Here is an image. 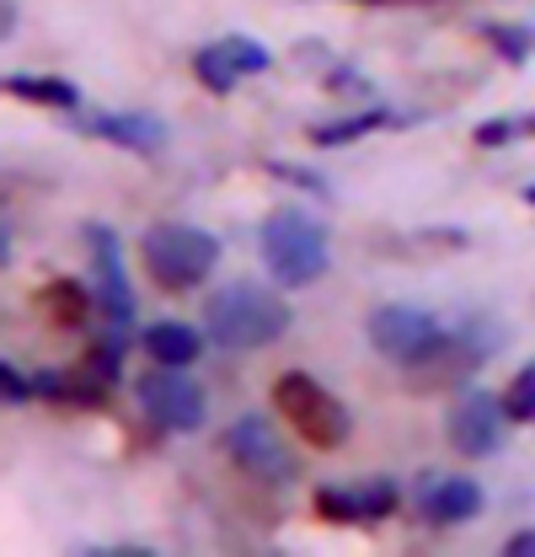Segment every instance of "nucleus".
I'll use <instances>...</instances> for the list:
<instances>
[{"label": "nucleus", "mask_w": 535, "mask_h": 557, "mask_svg": "<svg viewBox=\"0 0 535 557\" xmlns=\"http://www.w3.org/2000/svg\"><path fill=\"white\" fill-rule=\"evenodd\" d=\"M0 397H5L11 408H27V403L38 397V381H27L11 359H0Z\"/></svg>", "instance_id": "nucleus-21"}, {"label": "nucleus", "mask_w": 535, "mask_h": 557, "mask_svg": "<svg viewBox=\"0 0 535 557\" xmlns=\"http://www.w3.org/2000/svg\"><path fill=\"white\" fill-rule=\"evenodd\" d=\"M503 553H509V557H535V531H520V536H509V542H503Z\"/></svg>", "instance_id": "nucleus-24"}, {"label": "nucleus", "mask_w": 535, "mask_h": 557, "mask_svg": "<svg viewBox=\"0 0 535 557\" xmlns=\"http://www.w3.org/2000/svg\"><path fill=\"white\" fill-rule=\"evenodd\" d=\"M289 322H295L289 300L258 278H231L203 295V333L225 354H258V348L278 344L289 333Z\"/></svg>", "instance_id": "nucleus-1"}, {"label": "nucleus", "mask_w": 535, "mask_h": 557, "mask_svg": "<svg viewBox=\"0 0 535 557\" xmlns=\"http://www.w3.org/2000/svg\"><path fill=\"white\" fill-rule=\"evenodd\" d=\"M86 557H150V547H86Z\"/></svg>", "instance_id": "nucleus-25"}, {"label": "nucleus", "mask_w": 535, "mask_h": 557, "mask_svg": "<svg viewBox=\"0 0 535 557\" xmlns=\"http://www.w3.org/2000/svg\"><path fill=\"white\" fill-rule=\"evenodd\" d=\"M397 504H401V487L391 478L316 487V515L333 520V525H375V520L397 515Z\"/></svg>", "instance_id": "nucleus-9"}, {"label": "nucleus", "mask_w": 535, "mask_h": 557, "mask_svg": "<svg viewBox=\"0 0 535 557\" xmlns=\"http://www.w3.org/2000/svg\"><path fill=\"white\" fill-rule=\"evenodd\" d=\"M86 247H91V289H97V317L108 322L113 338H129L134 333V284L124 269V242L113 225L91 220L86 225Z\"/></svg>", "instance_id": "nucleus-7"}, {"label": "nucleus", "mask_w": 535, "mask_h": 557, "mask_svg": "<svg viewBox=\"0 0 535 557\" xmlns=\"http://www.w3.org/2000/svg\"><path fill=\"white\" fill-rule=\"evenodd\" d=\"M203 327L194 322H150L145 333H139V348L150 354V364H194L203 354Z\"/></svg>", "instance_id": "nucleus-13"}, {"label": "nucleus", "mask_w": 535, "mask_h": 557, "mask_svg": "<svg viewBox=\"0 0 535 557\" xmlns=\"http://www.w3.org/2000/svg\"><path fill=\"white\" fill-rule=\"evenodd\" d=\"M503 408L514 423H535V359L509 381V392H503Z\"/></svg>", "instance_id": "nucleus-20"}, {"label": "nucleus", "mask_w": 535, "mask_h": 557, "mask_svg": "<svg viewBox=\"0 0 535 557\" xmlns=\"http://www.w3.org/2000/svg\"><path fill=\"white\" fill-rule=\"evenodd\" d=\"M364 333H370V344H375L381 359L407 364V370L434 364V359H445V354L456 348V333H450L428 306H412V300H386V306H375L370 322H364Z\"/></svg>", "instance_id": "nucleus-3"}, {"label": "nucleus", "mask_w": 535, "mask_h": 557, "mask_svg": "<svg viewBox=\"0 0 535 557\" xmlns=\"http://www.w3.org/2000/svg\"><path fill=\"white\" fill-rule=\"evenodd\" d=\"M482 38L498 49L503 65H525L535 54V27H525V22H482Z\"/></svg>", "instance_id": "nucleus-17"}, {"label": "nucleus", "mask_w": 535, "mask_h": 557, "mask_svg": "<svg viewBox=\"0 0 535 557\" xmlns=\"http://www.w3.org/2000/svg\"><path fill=\"white\" fill-rule=\"evenodd\" d=\"M194 81H199L203 91H214V97H231L236 81H241V70L220 54V44H203L199 54H194Z\"/></svg>", "instance_id": "nucleus-18"}, {"label": "nucleus", "mask_w": 535, "mask_h": 557, "mask_svg": "<svg viewBox=\"0 0 535 557\" xmlns=\"http://www.w3.org/2000/svg\"><path fill=\"white\" fill-rule=\"evenodd\" d=\"M482 483L471 478H423L418 483V515L428 525H466L482 515Z\"/></svg>", "instance_id": "nucleus-12"}, {"label": "nucleus", "mask_w": 535, "mask_h": 557, "mask_svg": "<svg viewBox=\"0 0 535 557\" xmlns=\"http://www.w3.org/2000/svg\"><path fill=\"white\" fill-rule=\"evenodd\" d=\"M258 252L263 269L278 289H306L333 269V247H327V225L311 220L300 205H278L258 231Z\"/></svg>", "instance_id": "nucleus-2"}, {"label": "nucleus", "mask_w": 535, "mask_h": 557, "mask_svg": "<svg viewBox=\"0 0 535 557\" xmlns=\"http://www.w3.org/2000/svg\"><path fill=\"white\" fill-rule=\"evenodd\" d=\"M38 306H43L60 327H86L91 311H97V289L80 284V278H54V284L38 295Z\"/></svg>", "instance_id": "nucleus-14"}, {"label": "nucleus", "mask_w": 535, "mask_h": 557, "mask_svg": "<svg viewBox=\"0 0 535 557\" xmlns=\"http://www.w3.org/2000/svg\"><path fill=\"white\" fill-rule=\"evenodd\" d=\"M273 408L289 418V429L311 445V450H343L353 434V418L333 392L311 375V370H284L273 381Z\"/></svg>", "instance_id": "nucleus-5"}, {"label": "nucleus", "mask_w": 535, "mask_h": 557, "mask_svg": "<svg viewBox=\"0 0 535 557\" xmlns=\"http://www.w3.org/2000/svg\"><path fill=\"white\" fill-rule=\"evenodd\" d=\"M525 205H535V183H531V188H525Z\"/></svg>", "instance_id": "nucleus-26"}, {"label": "nucleus", "mask_w": 535, "mask_h": 557, "mask_svg": "<svg viewBox=\"0 0 535 557\" xmlns=\"http://www.w3.org/2000/svg\"><path fill=\"white\" fill-rule=\"evenodd\" d=\"M268 172L284 177V183H300V188H311V194H327V188H333V183H327L322 172H311V166H284V161H273Z\"/></svg>", "instance_id": "nucleus-23"}, {"label": "nucleus", "mask_w": 535, "mask_h": 557, "mask_svg": "<svg viewBox=\"0 0 535 557\" xmlns=\"http://www.w3.org/2000/svg\"><path fill=\"white\" fill-rule=\"evenodd\" d=\"M225 450H231V461L241 467V472H252L258 483H295V456L284 450V440L268 429L263 413H247L236 418L231 429H225Z\"/></svg>", "instance_id": "nucleus-8"}, {"label": "nucleus", "mask_w": 535, "mask_h": 557, "mask_svg": "<svg viewBox=\"0 0 535 557\" xmlns=\"http://www.w3.org/2000/svg\"><path fill=\"white\" fill-rule=\"evenodd\" d=\"M139 263H145V274L155 278L161 289H194L199 278L214 274L220 242H214L209 231H199V225L155 220V225H145V236H139Z\"/></svg>", "instance_id": "nucleus-4"}, {"label": "nucleus", "mask_w": 535, "mask_h": 557, "mask_svg": "<svg viewBox=\"0 0 535 557\" xmlns=\"http://www.w3.org/2000/svg\"><path fill=\"white\" fill-rule=\"evenodd\" d=\"M134 397H139L145 418L155 429H166V434H199L203 418H209V397H203L199 381L188 375V364H155V370H145L134 381Z\"/></svg>", "instance_id": "nucleus-6"}, {"label": "nucleus", "mask_w": 535, "mask_h": 557, "mask_svg": "<svg viewBox=\"0 0 535 557\" xmlns=\"http://www.w3.org/2000/svg\"><path fill=\"white\" fill-rule=\"evenodd\" d=\"M520 135H525V119H487V124H476V145L482 150H498V145H509Z\"/></svg>", "instance_id": "nucleus-22"}, {"label": "nucleus", "mask_w": 535, "mask_h": 557, "mask_svg": "<svg viewBox=\"0 0 535 557\" xmlns=\"http://www.w3.org/2000/svg\"><path fill=\"white\" fill-rule=\"evenodd\" d=\"M80 135L108 139V145L134 150V156H155V150H166L172 129H166V119H155V113H139V108H108V113L80 119Z\"/></svg>", "instance_id": "nucleus-11"}, {"label": "nucleus", "mask_w": 535, "mask_h": 557, "mask_svg": "<svg viewBox=\"0 0 535 557\" xmlns=\"http://www.w3.org/2000/svg\"><path fill=\"white\" fill-rule=\"evenodd\" d=\"M5 97H22V102H38V108H60V113L80 108V86L60 81V75H5Z\"/></svg>", "instance_id": "nucleus-15"}, {"label": "nucleus", "mask_w": 535, "mask_h": 557, "mask_svg": "<svg viewBox=\"0 0 535 557\" xmlns=\"http://www.w3.org/2000/svg\"><path fill=\"white\" fill-rule=\"evenodd\" d=\"M386 124H397V113H391V108H359V113H343V119L316 124V129H311V145H322V150H333V145H353V139L375 135V129H386Z\"/></svg>", "instance_id": "nucleus-16"}, {"label": "nucleus", "mask_w": 535, "mask_h": 557, "mask_svg": "<svg viewBox=\"0 0 535 557\" xmlns=\"http://www.w3.org/2000/svg\"><path fill=\"white\" fill-rule=\"evenodd\" d=\"M214 44H220V54H225L231 65L241 70V81H247V75H268V70H273V54H268L258 38H247V33H225V38H214Z\"/></svg>", "instance_id": "nucleus-19"}, {"label": "nucleus", "mask_w": 535, "mask_h": 557, "mask_svg": "<svg viewBox=\"0 0 535 557\" xmlns=\"http://www.w3.org/2000/svg\"><path fill=\"white\" fill-rule=\"evenodd\" d=\"M514 418L503 408V397H487V392H466L450 418H445V434H450V445L461 450V456H493L498 445H503V429H509Z\"/></svg>", "instance_id": "nucleus-10"}, {"label": "nucleus", "mask_w": 535, "mask_h": 557, "mask_svg": "<svg viewBox=\"0 0 535 557\" xmlns=\"http://www.w3.org/2000/svg\"><path fill=\"white\" fill-rule=\"evenodd\" d=\"M386 5H401V0H386ZM412 5H428V0H412Z\"/></svg>", "instance_id": "nucleus-27"}]
</instances>
